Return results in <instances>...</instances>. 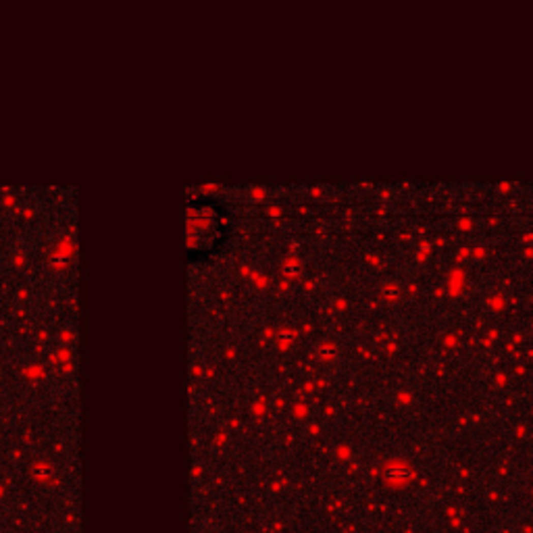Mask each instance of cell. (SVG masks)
<instances>
[{
  "instance_id": "3",
  "label": "cell",
  "mask_w": 533,
  "mask_h": 533,
  "mask_svg": "<svg viewBox=\"0 0 533 533\" xmlns=\"http://www.w3.org/2000/svg\"><path fill=\"white\" fill-rule=\"evenodd\" d=\"M381 298L383 300H398L400 298V285L398 283H386L383 287H381Z\"/></svg>"
},
{
  "instance_id": "2",
  "label": "cell",
  "mask_w": 533,
  "mask_h": 533,
  "mask_svg": "<svg viewBox=\"0 0 533 533\" xmlns=\"http://www.w3.org/2000/svg\"><path fill=\"white\" fill-rule=\"evenodd\" d=\"M336 352H338V348H336V344H333V342H323L319 346V357L323 361H333V359H336Z\"/></svg>"
},
{
  "instance_id": "1",
  "label": "cell",
  "mask_w": 533,
  "mask_h": 533,
  "mask_svg": "<svg viewBox=\"0 0 533 533\" xmlns=\"http://www.w3.org/2000/svg\"><path fill=\"white\" fill-rule=\"evenodd\" d=\"M302 273V262L298 260V258H294V256H290V258H285L283 262H281V275L283 277H298Z\"/></svg>"
},
{
  "instance_id": "4",
  "label": "cell",
  "mask_w": 533,
  "mask_h": 533,
  "mask_svg": "<svg viewBox=\"0 0 533 533\" xmlns=\"http://www.w3.org/2000/svg\"><path fill=\"white\" fill-rule=\"evenodd\" d=\"M296 340V331L290 329V327H283L279 329V342H294Z\"/></svg>"
}]
</instances>
